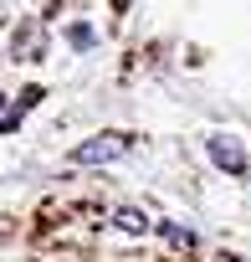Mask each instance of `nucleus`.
I'll return each instance as SVG.
<instances>
[{
    "label": "nucleus",
    "instance_id": "1",
    "mask_svg": "<svg viewBox=\"0 0 251 262\" xmlns=\"http://www.w3.org/2000/svg\"><path fill=\"white\" fill-rule=\"evenodd\" d=\"M129 149H134V139L118 134V128H108V134H97V139H87V144L72 149V165H113V160H123Z\"/></svg>",
    "mask_w": 251,
    "mask_h": 262
},
{
    "label": "nucleus",
    "instance_id": "2",
    "mask_svg": "<svg viewBox=\"0 0 251 262\" xmlns=\"http://www.w3.org/2000/svg\"><path fill=\"white\" fill-rule=\"evenodd\" d=\"M205 149H210V160H215L225 175H246V149H241V139H236V134H210V139H205Z\"/></svg>",
    "mask_w": 251,
    "mask_h": 262
},
{
    "label": "nucleus",
    "instance_id": "3",
    "mask_svg": "<svg viewBox=\"0 0 251 262\" xmlns=\"http://www.w3.org/2000/svg\"><path fill=\"white\" fill-rule=\"evenodd\" d=\"M113 221H118V231H134V236L149 231V216H144V211H118Z\"/></svg>",
    "mask_w": 251,
    "mask_h": 262
},
{
    "label": "nucleus",
    "instance_id": "4",
    "mask_svg": "<svg viewBox=\"0 0 251 262\" xmlns=\"http://www.w3.org/2000/svg\"><path fill=\"white\" fill-rule=\"evenodd\" d=\"M164 236H169L174 247H190V242H195V231H190V226H164Z\"/></svg>",
    "mask_w": 251,
    "mask_h": 262
},
{
    "label": "nucleus",
    "instance_id": "5",
    "mask_svg": "<svg viewBox=\"0 0 251 262\" xmlns=\"http://www.w3.org/2000/svg\"><path fill=\"white\" fill-rule=\"evenodd\" d=\"M113 6H123V0H113Z\"/></svg>",
    "mask_w": 251,
    "mask_h": 262
}]
</instances>
